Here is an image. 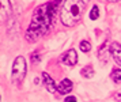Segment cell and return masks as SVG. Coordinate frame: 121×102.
<instances>
[{
  "instance_id": "1",
  "label": "cell",
  "mask_w": 121,
  "mask_h": 102,
  "mask_svg": "<svg viewBox=\"0 0 121 102\" xmlns=\"http://www.w3.org/2000/svg\"><path fill=\"white\" fill-rule=\"evenodd\" d=\"M57 4L59 3H46V4L39 5L34 11L33 19L26 31V40L29 42L37 41L39 37L45 35L49 31V29L52 27L53 21H55Z\"/></svg>"
},
{
  "instance_id": "2",
  "label": "cell",
  "mask_w": 121,
  "mask_h": 102,
  "mask_svg": "<svg viewBox=\"0 0 121 102\" xmlns=\"http://www.w3.org/2000/svg\"><path fill=\"white\" fill-rule=\"evenodd\" d=\"M83 12H84V3L82 0H67L64 1L61 8L60 19L65 26H75L82 19Z\"/></svg>"
},
{
  "instance_id": "3",
  "label": "cell",
  "mask_w": 121,
  "mask_h": 102,
  "mask_svg": "<svg viewBox=\"0 0 121 102\" xmlns=\"http://www.w3.org/2000/svg\"><path fill=\"white\" fill-rule=\"evenodd\" d=\"M26 75V60L23 59L22 56H18L17 59L14 60L12 64V74H11V80L14 84H21L25 79Z\"/></svg>"
},
{
  "instance_id": "4",
  "label": "cell",
  "mask_w": 121,
  "mask_h": 102,
  "mask_svg": "<svg viewBox=\"0 0 121 102\" xmlns=\"http://www.w3.org/2000/svg\"><path fill=\"white\" fill-rule=\"evenodd\" d=\"M61 61H63V64L68 65V67H73V65L78 63V53L75 49H69L68 52L61 56Z\"/></svg>"
},
{
  "instance_id": "5",
  "label": "cell",
  "mask_w": 121,
  "mask_h": 102,
  "mask_svg": "<svg viewBox=\"0 0 121 102\" xmlns=\"http://www.w3.org/2000/svg\"><path fill=\"white\" fill-rule=\"evenodd\" d=\"M11 14V4L6 0H0V25L4 23Z\"/></svg>"
},
{
  "instance_id": "6",
  "label": "cell",
  "mask_w": 121,
  "mask_h": 102,
  "mask_svg": "<svg viewBox=\"0 0 121 102\" xmlns=\"http://www.w3.org/2000/svg\"><path fill=\"white\" fill-rule=\"evenodd\" d=\"M110 53L113 56V59L117 64L121 67V45L117 42H113L110 45Z\"/></svg>"
},
{
  "instance_id": "7",
  "label": "cell",
  "mask_w": 121,
  "mask_h": 102,
  "mask_svg": "<svg viewBox=\"0 0 121 102\" xmlns=\"http://www.w3.org/2000/svg\"><path fill=\"white\" fill-rule=\"evenodd\" d=\"M42 79H44V84L46 87V90L49 93H55L57 90V84L55 83V80L50 78L46 72H42Z\"/></svg>"
},
{
  "instance_id": "8",
  "label": "cell",
  "mask_w": 121,
  "mask_h": 102,
  "mask_svg": "<svg viewBox=\"0 0 121 102\" xmlns=\"http://www.w3.org/2000/svg\"><path fill=\"white\" fill-rule=\"evenodd\" d=\"M72 82L69 79H63V80L57 84V91L60 93V94H68V93H71L72 90Z\"/></svg>"
},
{
  "instance_id": "9",
  "label": "cell",
  "mask_w": 121,
  "mask_h": 102,
  "mask_svg": "<svg viewBox=\"0 0 121 102\" xmlns=\"http://www.w3.org/2000/svg\"><path fill=\"white\" fill-rule=\"evenodd\" d=\"M80 74H82L83 78H91V76L94 75V68L91 67V65H86V67L82 68Z\"/></svg>"
},
{
  "instance_id": "10",
  "label": "cell",
  "mask_w": 121,
  "mask_h": 102,
  "mask_svg": "<svg viewBox=\"0 0 121 102\" xmlns=\"http://www.w3.org/2000/svg\"><path fill=\"white\" fill-rule=\"evenodd\" d=\"M110 78L114 83H121V70H113L112 74H110Z\"/></svg>"
},
{
  "instance_id": "11",
  "label": "cell",
  "mask_w": 121,
  "mask_h": 102,
  "mask_svg": "<svg viewBox=\"0 0 121 102\" xmlns=\"http://www.w3.org/2000/svg\"><path fill=\"white\" fill-rule=\"evenodd\" d=\"M98 15H99L98 7H97V5H94L93 8H91V12H90V19L95 21V19H98Z\"/></svg>"
},
{
  "instance_id": "12",
  "label": "cell",
  "mask_w": 121,
  "mask_h": 102,
  "mask_svg": "<svg viewBox=\"0 0 121 102\" xmlns=\"http://www.w3.org/2000/svg\"><path fill=\"white\" fill-rule=\"evenodd\" d=\"M79 46H80V50H82V52H88V50L91 49V44L88 42V41H82Z\"/></svg>"
},
{
  "instance_id": "13",
  "label": "cell",
  "mask_w": 121,
  "mask_h": 102,
  "mask_svg": "<svg viewBox=\"0 0 121 102\" xmlns=\"http://www.w3.org/2000/svg\"><path fill=\"white\" fill-rule=\"evenodd\" d=\"M114 99L117 102H121V89H120V90H117V91L114 93Z\"/></svg>"
},
{
  "instance_id": "14",
  "label": "cell",
  "mask_w": 121,
  "mask_h": 102,
  "mask_svg": "<svg viewBox=\"0 0 121 102\" xmlns=\"http://www.w3.org/2000/svg\"><path fill=\"white\" fill-rule=\"evenodd\" d=\"M31 60H33L34 63H38L39 61V57H38V50H35L34 54H31Z\"/></svg>"
},
{
  "instance_id": "15",
  "label": "cell",
  "mask_w": 121,
  "mask_h": 102,
  "mask_svg": "<svg viewBox=\"0 0 121 102\" xmlns=\"http://www.w3.org/2000/svg\"><path fill=\"white\" fill-rule=\"evenodd\" d=\"M64 102H76V98L72 97V95H69V97L65 98V101H64Z\"/></svg>"
},
{
  "instance_id": "16",
  "label": "cell",
  "mask_w": 121,
  "mask_h": 102,
  "mask_svg": "<svg viewBox=\"0 0 121 102\" xmlns=\"http://www.w3.org/2000/svg\"><path fill=\"white\" fill-rule=\"evenodd\" d=\"M0 101H1V98H0Z\"/></svg>"
}]
</instances>
